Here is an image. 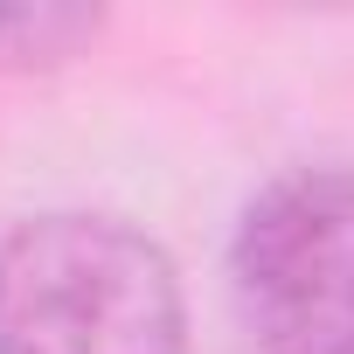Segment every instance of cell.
<instances>
[{
	"instance_id": "2",
	"label": "cell",
	"mask_w": 354,
	"mask_h": 354,
	"mask_svg": "<svg viewBox=\"0 0 354 354\" xmlns=\"http://www.w3.org/2000/svg\"><path fill=\"white\" fill-rule=\"evenodd\" d=\"M230 278L264 354H354V167L271 181L236 223Z\"/></svg>"
},
{
	"instance_id": "3",
	"label": "cell",
	"mask_w": 354,
	"mask_h": 354,
	"mask_svg": "<svg viewBox=\"0 0 354 354\" xmlns=\"http://www.w3.org/2000/svg\"><path fill=\"white\" fill-rule=\"evenodd\" d=\"M97 28H104V15H91V8H0V70L70 63Z\"/></svg>"
},
{
	"instance_id": "1",
	"label": "cell",
	"mask_w": 354,
	"mask_h": 354,
	"mask_svg": "<svg viewBox=\"0 0 354 354\" xmlns=\"http://www.w3.org/2000/svg\"><path fill=\"white\" fill-rule=\"evenodd\" d=\"M0 354H188L181 271L118 216H28L0 236Z\"/></svg>"
}]
</instances>
